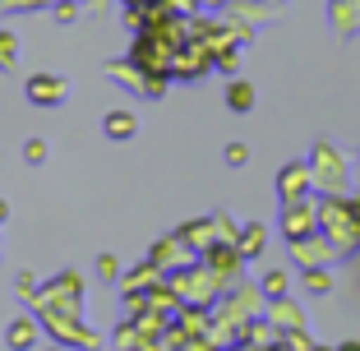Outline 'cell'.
Here are the masks:
<instances>
[{
  "label": "cell",
  "mask_w": 360,
  "mask_h": 351,
  "mask_svg": "<svg viewBox=\"0 0 360 351\" xmlns=\"http://www.w3.org/2000/svg\"><path fill=\"white\" fill-rule=\"evenodd\" d=\"M245 158H250V153H245V143H231V148H226V162H231V167H240Z\"/></svg>",
  "instance_id": "obj_11"
},
{
  "label": "cell",
  "mask_w": 360,
  "mask_h": 351,
  "mask_svg": "<svg viewBox=\"0 0 360 351\" xmlns=\"http://www.w3.org/2000/svg\"><path fill=\"white\" fill-rule=\"evenodd\" d=\"M5 213H10V203H5V199H0V222H5Z\"/></svg>",
  "instance_id": "obj_14"
},
{
  "label": "cell",
  "mask_w": 360,
  "mask_h": 351,
  "mask_svg": "<svg viewBox=\"0 0 360 351\" xmlns=\"http://www.w3.org/2000/svg\"><path fill=\"white\" fill-rule=\"evenodd\" d=\"M305 282H309V291H319V296H323V291H328V273H319V268H314V273L305 277Z\"/></svg>",
  "instance_id": "obj_10"
},
{
  "label": "cell",
  "mask_w": 360,
  "mask_h": 351,
  "mask_svg": "<svg viewBox=\"0 0 360 351\" xmlns=\"http://www.w3.org/2000/svg\"><path fill=\"white\" fill-rule=\"evenodd\" d=\"M264 291H268V296L277 300V296H282V291H286V273H277V268H273V273L264 277Z\"/></svg>",
  "instance_id": "obj_8"
},
{
  "label": "cell",
  "mask_w": 360,
  "mask_h": 351,
  "mask_svg": "<svg viewBox=\"0 0 360 351\" xmlns=\"http://www.w3.org/2000/svg\"><path fill=\"white\" fill-rule=\"evenodd\" d=\"M102 129H106L111 139H129V134L139 129V120H134V111H111V116L102 120Z\"/></svg>",
  "instance_id": "obj_3"
},
{
  "label": "cell",
  "mask_w": 360,
  "mask_h": 351,
  "mask_svg": "<svg viewBox=\"0 0 360 351\" xmlns=\"http://www.w3.org/2000/svg\"><path fill=\"white\" fill-rule=\"evenodd\" d=\"M259 250H264V226H250V231L240 236V255H245V259H255Z\"/></svg>",
  "instance_id": "obj_6"
},
{
  "label": "cell",
  "mask_w": 360,
  "mask_h": 351,
  "mask_svg": "<svg viewBox=\"0 0 360 351\" xmlns=\"http://www.w3.org/2000/svg\"><path fill=\"white\" fill-rule=\"evenodd\" d=\"M28 97L37 102V107H56V102H65V79H56V75H32L28 79Z\"/></svg>",
  "instance_id": "obj_1"
},
{
  "label": "cell",
  "mask_w": 360,
  "mask_h": 351,
  "mask_svg": "<svg viewBox=\"0 0 360 351\" xmlns=\"http://www.w3.org/2000/svg\"><path fill=\"white\" fill-rule=\"evenodd\" d=\"M14 51H19L14 37H10V32H0V65H14Z\"/></svg>",
  "instance_id": "obj_9"
},
{
  "label": "cell",
  "mask_w": 360,
  "mask_h": 351,
  "mask_svg": "<svg viewBox=\"0 0 360 351\" xmlns=\"http://www.w3.org/2000/svg\"><path fill=\"white\" fill-rule=\"evenodd\" d=\"M226 107H231V111H250V107H255V88L236 79V84L226 88Z\"/></svg>",
  "instance_id": "obj_4"
},
{
  "label": "cell",
  "mask_w": 360,
  "mask_h": 351,
  "mask_svg": "<svg viewBox=\"0 0 360 351\" xmlns=\"http://www.w3.org/2000/svg\"><path fill=\"white\" fill-rule=\"evenodd\" d=\"M300 185H309L305 167H286V171H282V194H286V199H296V194H300Z\"/></svg>",
  "instance_id": "obj_5"
},
{
  "label": "cell",
  "mask_w": 360,
  "mask_h": 351,
  "mask_svg": "<svg viewBox=\"0 0 360 351\" xmlns=\"http://www.w3.org/2000/svg\"><path fill=\"white\" fill-rule=\"evenodd\" d=\"M10 347H32V319H19V324H14V328H10Z\"/></svg>",
  "instance_id": "obj_7"
},
{
  "label": "cell",
  "mask_w": 360,
  "mask_h": 351,
  "mask_svg": "<svg viewBox=\"0 0 360 351\" xmlns=\"http://www.w3.org/2000/svg\"><path fill=\"white\" fill-rule=\"evenodd\" d=\"M282 226H286V236H291V241H305V231L314 226V208H309V203H300V199H291V208L282 213Z\"/></svg>",
  "instance_id": "obj_2"
},
{
  "label": "cell",
  "mask_w": 360,
  "mask_h": 351,
  "mask_svg": "<svg viewBox=\"0 0 360 351\" xmlns=\"http://www.w3.org/2000/svg\"><path fill=\"white\" fill-rule=\"evenodd\" d=\"M46 158V143H28V162H42Z\"/></svg>",
  "instance_id": "obj_12"
},
{
  "label": "cell",
  "mask_w": 360,
  "mask_h": 351,
  "mask_svg": "<svg viewBox=\"0 0 360 351\" xmlns=\"http://www.w3.org/2000/svg\"><path fill=\"white\" fill-rule=\"evenodd\" d=\"M338 351H360V342H342V347Z\"/></svg>",
  "instance_id": "obj_13"
}]
</instances>
